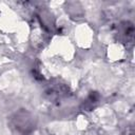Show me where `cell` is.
Returning <instances> with one entry per match:
<instances>
[{
	"label": "cell",
	"mask_w": 135,
	"mask_h": 135,
	"mask_svg": "<svg viewBox=\"0 0 135 135\" xmlns=\"http://www.w3.org/2000/svg\"><path fill=\"white\" fill-rule=\"evenodd\" d=\"M11 128L14 129L18 133L26 134L30 133L35 127H34V120L33 116L25 110H20L16 112L9 119Z\"/></svg>",
	"instance_id": "6da1fadb"
},
{
	"label": "cell",
	"mask_w": 135,
	"mask_h": 135,
	"mask_svg": "<svg viewBox=\"0 0 135 135\" xmlns=\"http://www.w3.org/2000/svg\"><path fill=\"white\" fill-rule=\"evenodd\" d=\"M134 26L130 21L120 22L117 27V38L121 43L129 44L133 42Z\"/></svg>",
	"instance_id": "7a4b0ae2"
},
{
	"label": "cell",
	"mask_w": 135,
	"mask_h": 135,
	"mask_svg": "<svg viewBox=\"0 0 135 135\" xmlns=\"http://www.w3.org/2000/svg\"><path fill=\"white\" fill-rule=\"evenodd\" d=\"M68 92H69V89L66 88V85L59 83V82L50 84L49 89L46 90V94L52 99H60V98L66 96Z\"/></svg>",
	"instance_id": "3957f363"
},
{
	"label": "cell",
	"mask_w": 135,
	"mask_h": 135,
	"mask_svg": "<svg viewBox=\"0 0 135 135\" xmlns=\"http://www.w3.org/2000/svg\"><path fill=\"white\" fill-rule=\"evenodd\" d=\"M99 99H100V96L97 92H91V94L88 96V98L83 101V104H82L83 109L86 111H91L98 103Z\"/></svg>",
	"instance_id": "277c9868"
}]
</instances>
